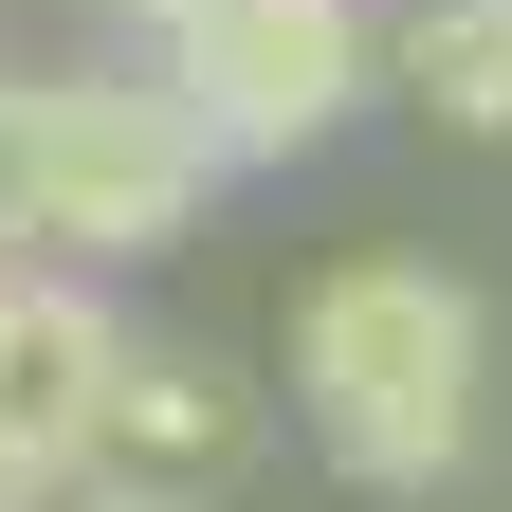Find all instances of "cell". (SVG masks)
I'll list each match as a JSON object with an SVG mask.
<instances>
[{
    "mask_svg": "<svg viewBox=\"0 0 512 512\" xmlns=\"http://www.w3.org/2000/svg\"><path fill=\"white\" fill-rule=\"evenodd\" d=\"M293 421L366 494H439L476 439V293L439 256H330L293 293Z\"/></svg>",
    "mask_w": 512,
    "mask_h": 512,
    "instance_id": "obj_1",
    "label": "cell"
},
{
    "mask_svg": "<svg viewBox=\"0 0 512 512\" xmlns=\"http://www.w3.org/2000/svg\"><path fill=\"white\" fill-rule=\"evenodd\" d=\"M202 128H183L147 74H19V238H55V275L74 256H165L202 220Z\"/></svg>",
    "mask_w": 512,
    "mask_h": 512,
    "instance_id": "obj_2",
    "label": "cell"
},
{
    "mask_svg": "<svg viewBox=\"0 0 512 512\" xmlns=\"http://www.w3.org/2000/svg\"><path fill=\"white\" fill-rule=\"evenodd\" d=\"M384 92V19L366 0H202L165 37V110L202 128V165H293Z\"/></svg>",
    "mask_w": 512,
    "mask_h": 512,
    "instance_id": "obj_3",
    "label": "cell"
},
{
    "mask_svg": "<svg viewBox=\"0 0 512 512\" xmlns=\"http://www.w3.org/2000/svg\"><path fill=\"white\" fill-rule=\"evenodd\" d=\"M110 384H128V330L92 275L55 256H0V494H55L110 458Z\"/></svg>",
    "mask_w": 512,
    "mask_h": 512,
    "instance_id": "obj_4",
    "label": "cell"
},
{
    "mask_svg": "<svg viewBox=\"0 0 512 512\" xmlns=\"http://www.w3.org/2000/svg\"><path fill=\"white\" fill-rule=\"evenodd\" d=\"M256 439V403H238V366H202V348H128V384H110V458L147 476V494H183V476H220Z\"/></svg>",
    "mask_w": 512,
    "mask_h": 512,
    "instance_id": "obj_5",
    "label": "cell"
},
{
    "mask_svg": "<svg viewBox=\"0 0 512 512\" xmlns=\"http://www.w3.org/2000/svg\"><path fill=\"white\" fill-rule=\"evenodd\" d=\"M384 74H403L439 128H512V0H403V19H384Z\"/></svg>",
    "mask_w": 512,
    "mask_h": 512,
    "instance_id": "obj_6",
    "label": "cell"
},
{
    "mask_svg": "<svg viewBox=\"0 0 512 512\" xmlns=\"http://www.w3.org/2000/svg\"><path fill=\"white\" fill-rule=\"evenodd\" d=\"M0 238H19V74H0Z\"/></svg>",
    "mask_w": 512,
    "mask_h": 512,
    "instance_id": "obj_7",
    "label": "cell"
},
{
    "mask_svg": "<svg viewBox=\"0 0 512 512\" xmlns=\"http://www.w3.org/2000/svg\"><path fill=\"white\" fill-rule=\"evenodd\" d=\"M74 512H202V494H147V476H110V494H74Z\"/></svg>",
    "mask_w": 512,
    "mask_h": 512,
    "instance_id": "obj_8",
    "label": "cell"
},
{
    "mask_svg": "<svg viewBox=\"0 0 512 512\" xmlns=\"http://www.w3.org/2000/svg\"><path fill=\"white\" fill-rule=\"evenodd\" d=\"M110 19H147V37H183V19H202V0H110Z\"/></svg>",
    "mask_w": 512,
    "mask_h": 512,
    "instance_id": "obj_9",
    "label": "cell"
},
{
    "mask_svg": "<svg viewBox=\"0 0 512 512\" xmlns=\"http://www.w3.org/2000/svg\"><path fill=\"white\" fill-rule=\"evenodd\" d=\"M0 512H19V494H0Z\"/></svg>",
    "mask_w": 512,
    "mask_h": 512,
    "instance_id": "obj_10",
    "label": "cell"
}]
</instances>
